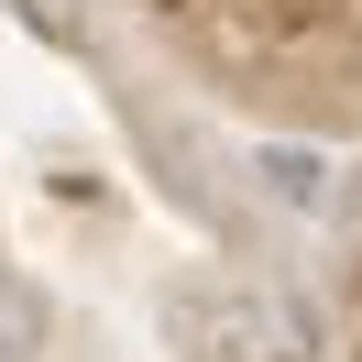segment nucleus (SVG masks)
<instances>
[{
	"label": "nucleus",
	"mask_w": 362,
	"mask_h": 362,
	"mask_svg": "<svg viewBox=\"0 0 362 362\" xmlns=\"http://www.w3.org/2000/svg\"><path fill=\"white\" fill-rule=\"evenodd\" d=\"M11 11H23V23L45 33V45H66V33H77V11H88V0H11Z\"/></svg>",
	"instance_id": "2"
},
{
	"label": "nucleus",
	"mask_w": 362,
	"mask_h": 362,
	"mask_svg": "<svg viewBox=\"0 0 362 362\" xmlns=\"http://www.w3.org/2000/svg\"><path fill=\"white\" fill-rule=\"evenodd\" d=\"M176 329L209 362H318V308L296 286H209L176 308Z\"/></svg>",
	"instance_id": "1"
}]
</instances>
